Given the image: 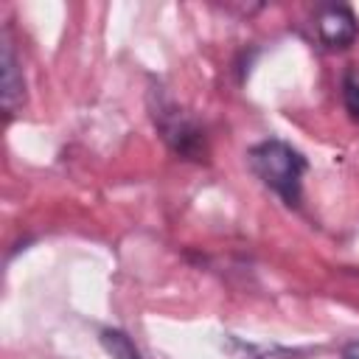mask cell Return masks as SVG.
<instances>
[{
    "instance_id": "obj_1",
    "label": "cell",
    "mask_w": 359,
    "mask_h": 359,
    "mask_svg": "<svg viewBox=\"0 0 359 359\" xmlns=\"http://www.w3.org/2000/svg\"><path fill=\"white\" fill-rule=\"evenodd\" d=\"M247 163H250L252 174L269 191H275L289 208L300 205V188H303V174H306L309 163L294 146H289L286 140H278V137L261 140L247 151Z\"/></svg>"
},
{
    "instance_id": "obj_2",
    "label": "cell",
    "mask_w": 359,
    "mask_h": 359,
    "mask_svg": "<svg viewBox=\"0 0 359 359\" xmlns=\"http://www.w3.org/2000/svg\"><path fill=\"white\" fill-rule=\"evenodd\" d=\"M149 112L154 121V129L165 140V146L182 157V160H202L208 146H205V132L194 121L191 112H185L171 95H165L160 87L149 93Z\"/></svg>"
},
{
    "instance_id": "obj_3",
    "label": "cell",
    "mask_w": 359,
    "mask_h": 359,
    "mask_svg": "<svg viewBox=\"0 0 359 359\" xmlns=\"http://www.w3.org/2000/svg\"><path fill=\"white\" fill-rule=\"evenodd\" d=\"M314 28H317V39L328 48V50H342L348 48L356 34H359V22L351 6L345 3H328L317 8L314 17Z\"/></svg>"
},
{
    "instance_id": "obj_4",
    "label": "cell",
    "mask_w": 359,
    "mask_h": 359,
    "mask_svg": "<svg viewBox=\"0 0 359 359\" xmlns=\"http://www.w3.org/2000/svg\"><path fill=\"white\" fill-rule=\"evenodd\" d=\"M22 104H25V79H22V67L17 62L11 34L6 28L3 31V109L8 115H14Z\"/></svg>"
},
{
    "instance_id": "obj_5",
    "label": "cell",
    "mask_w": 359,
    "mask_h": 359,
    "mask_svg": "<svg viewBox=\"0 0 359 359\" xmlns=\"http://www.w3.org/2000/svg\"><path fill=\"white\" fill-rule=\"evenodd\" d=\"M101 345L112 359H143L140 351L135 348V342L129 339V334L121 331V328H104L101 331Z\"/></svg>"
},
{
    "instance_id": "obj_6",
    "label": "cell",
    "mask_w": 359,
    "mask_h": 359,
    "mask_svg": "<svg viewBox=\"0 0 359 359\" xmlns=\"http://www.w3.org/2000/svg\"><path fill=\"white\" fill-rule=\"evenodd\" d=\"M342 101H345V109L353 121H359V79L353 70H348L342 76Z\"/></svg>"
},
{
    "instance_id": "obj_7",
    "label": "cell",
    "mask_w": 359,
    "mask_h": 359,
    "mask_svg": "<svg viewBox=\"0 0 359 359\" xmlns=\"http://www.w3.org/2000/svg\"><path fill=\"white\" fill-rule=\"evenodd\" d=\"M342 359H359V339H353L342 348Z\"/></svg>"
}]
</instances>
